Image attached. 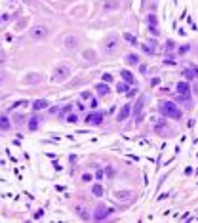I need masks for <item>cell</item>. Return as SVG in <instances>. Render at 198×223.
<instances>
[{
    "label": "cell",
    "mask_w": 198,
    "mask_h": 223,
    "mask_svg": "<svg viewBox=\"0 0 198 223\" xmlns=\"http://www.w3.org/2000/svg\"><path fill=\"white\" fill-rule=\"evenodd\" d=\"M158 111H160V114H164L168 118H173V120L181 118V109L175 105V101H162L158 105Z\"/></svg>",
    "instance_id": "6da1fadb"
},
{
    "label": "cell",
    "mask_w": 198,
    "mask_h": 223,
    "mask_svg": "<svg viewBox=\"0 0 198 223\" xmlns=\"http://www.w3.org/2000/svg\"><path fill=\"white\" fill-rule=\"evenodd\" d=\"M69 76H71V69L67 65H55L53 73H51V82L53 84H63Z\"/></svg>",
    "instance_id": "7a4b0ae2"
},
{
    "label": "cell",
    "mask_w": 198,
    "mask_h": 223,
    "mask_svg": "<svg viewBox=\"0 0 198 223\" xmlns=\"http://www.w3.org/2000/svg\"><path fill=\"white\" fill-rule=\"evenodd\" d=\"M116 48H118V36H116V34L107 36V40L103 42V50H105L107 54H112V52H116Z\"/></svg>",
    "instance_id": "3957f363"
},
{
    "label": "cell",
    "mask_w": 198,
    "mask_h": 223,
    "mask_svg": "<svg viewBox=\"0 0 198 223\" xmlns=\"http://www.w3.org/2000/svg\"><path fill=\"white\" fill-rule=\"evenodd\" d=\"M31 36L36 38V40L46 38V36H48V27H46V25H34V27H32V31H31Z\"/></svg>",
    "instance_id": "277c9868"
},
{
    "label": "cell",
    "mask_w": 198,
    "mask_h": 223,
    "mask_svg": "<svg viewBox=\"0 0 198 223\" xmlns=\"http://www.w3.org/2000/svg\"><path fill=\"white\" fill-rule=\"evenodd\" d=\"M78 44H80V40H78L76 34H67V36L63 38V46L67 48V50H74Z\"/></svg>",
    "instance_id": "5b68a950"
},
{
    "label": "cell",
    "mask_w": 198,
    "mask_h": 223,
    "mask_svg": "<svg viewBox=\"0 0 198 223\" xmlns=\"http://www.w3.org/2000/svg\"><path fill=\"white\" fill-rule=\"evenodd\" d=\"M109 214H112V210H109L107 206L99 204V206L95 208V214H93V219H97V221H99V219H105V217H107Z\"/></svg>",
    "instance_id": "8992f818"
},
{
    "label": "cell",
    "mask_w": 198,
    "mask_h": 223,
    "mask_svg": "<svg viewBox=\"0 0 198 223\" xmlns=\"http://www.w3.org/2000/svg\"><path fill=\"white\" fill-rule=\"evenodd\" d=\"M145 101H147V97L141 94V96L137 97V101H135V105H132V113H134L137 118H139V114H141V111H143V105H145Z\"/></svg>",
    "instance_id": "52a82bcc"
},
{
    "label": "cell",
    "mask_w": 198,
    "mask_h": 223,
    "mask_svg": "<svg viewBox=\"0 0 198 223\" xmlns=\"http://www.w3.org/2000/svg\"><path fill=\"white\" fill-rule=\"evenodd\" d=\"M114 198L120 202H129L134 198V193L132 191H114Z\"/></svg>",
    "instance_id": "ba28073f"
},
{
    "label": "cell",
    "mask_w": 198,
    "mask_h": 223,
    "mask_svg": "<svg viewBox=\"0 0 198 223\" xmlns=\"http://www.w3.org/2000/svg\"><path fill=\"white\" fill-rule=\"evenodd\" d=\"M86 122H88V124H93V126H97V124H101V122H103V114L95 111V113H92V114H88V116H86Z\"/></svg>",
    "instance_id": "9c48e42d"
},
{
    "label": "cell",
    "mask_w": 198,
    "mask_h": 223,
    "mask_svg": "<svg viewBox=\"0 0 198 223\" xmlns=\"http://www.w3.org/2000/svg\"><path fill=\"white\" fill-rule=\"evenodd\" d=\"M120 2L118 0H105L103 2V12H112V10H118Z\"/></svg>",
    "instance_id": "30bf717a"
},
{
    "label": "cell",
    "mask_w": 198,
    "mask_h": 223,
    "mask_svg": "<svg viewBox=\"0 0 198 223\" xmlns=\"http://www.w3.org/2000/svg\"><path fill=\"white\" fill-rule=\"evenodd\" d=\"M129 113H132V103H126L122 109H120L118 113V122H122V120H126L129 116Z\"/></svg>",
    "instance_id": "8fae6325"
},
{
    "label": "cell",
    "mask_w": 198,
    "mask_h": 223,
    "mask_svg": "<svg viewBox=\"0 0 198 223\" xmlns=\"http://www.w3.org/2000/svg\"><path fill=\"white\" fill-rule=\"evenodd\" d=\"M40 74H36V73H32V74H29V76H25L23 78V84H40Z\"/></svg>",
    "instance_id": "7c38bea8"
},
{
    "label": "cell",
    "mask_w": 198,
    "mask_h": 223,
    "mask_svg": "<svg viewBox=\"0 0 198 223\" xmlns=\"http://www.w3.org/2000/svg\"><path fill=\"white\" fill-rule=\"evenodd\" d=\"M74 212L78 214V217H82V219H90V214H88L86 206H82V204H76V206H74Z\"/></svg>",
    "instance_id": "4fadbf2b"
},
{
    "label": "cell",
    "mask_w": 198,
    "mask_h": 223,
    "mask_svg": "<svg viewBox=\"0 0 198 223\" xmlns=\"http://www.w3.org/2000/svg\"><path fill=\"white\" fill-rule=\"evenodd\" d=\"M46 107H48L46 99H36L34 103H32V109H34V111H42V109H46Z\"/></svg>",
    "instance_id": "5bb4252c"
},
{
    "label": "cell",
    "mask_w": 198,
    "mask_h": 223,
    "mask_svg": "<svg viewBox=\"0 0 198 223\" xmlns=\"http://www.w3.org/2000/svg\"><path fill=\"white\" fill-rule=\"evenodd\" d=\"M126 63L128 65H137L139 63V55L137 54H128L126 55Z\"/></svg>",
    "instance_id": "9a60e30c"
},
{
    "label": "cell",
    "mask_w": 198,
    "mask_h": 223,
    "mask_svg": "<svg viewBox=\"0 0 198 223\" xmlns=\"http://www.w3.org/2000/svg\"><path fill=\"white\" fill-rule=\"evenodd\" d=\"M175 88H177V92H179L181 96H187V94H189V84H187V82H179Z\"/></svg>",
    "instance_id": "2e32d148"
},
{
    "label": "cell",
    "mask_w": 198,
    "mask_h": 223,
    "mask_svg": "<svg viewBox=\"0 0 198 223\" xmlns=\"http://www.w3.org/2000/svg\"><path fill=\"white\" fill-rule=\"evenodd\" d=\"M10 128H12V124H10V118L8 116H0V130H10Z\"/></svg>",
    "instance_id": "e0dca14e"
},
{
    "label": "cell",
    "mask_w": 198,
    "mask_h": 223,
    "mask_svg": "<svg viewBox=\"0 0 198 223\" xmlns=\"http://www.w3.org/2000/svg\"><path fill=\"white\" fill-rule=\"evenodd\" d=\"M120 74H122V78H124V82H129V84H134V82H135L134 74L129 73V71H126V69H124V71H122V73H120Z\"/></svg>",
    "instance_id": "ac0fdd59"
},
{
    "label": "cell",
    "mask_w": 198,
    "mask_h": 223,
    "mask_svg": "<svg viewBox=\"0 0 198 223\" xmlns=\"http://www.w3.org/2000/svg\"><path fill=\"white\" fill-rule=\"evenodd\" d=\"M95 90L99 92V96H107V94H109V86H107V82H103V84H97Z\"/></svg>",
    "instance_id": "d6986e66"
},
{
    "label": "cell",
    "mask_w": 198,
    "mask_h": 223,
    "mask_svg": "<svg viewBox=\"0 0 198 223\" xmlns=\"http://www.w3.org/2000/svg\"><path fill=\"white\" fill-rule=\"evenodd\" d=\"M38 124H40V118H38V116H32V118L29 120V130H36Z\"/></svg>",
    "instance_id": "ffe728a7"
},
{
    "label": "cell",
    "mask_w": 198,
    "mask_h": 223,
    "mask_svg": "<svg viewBox=\"0 0 198 223\" xmlns=\"http://www.w3.org/2000/svg\"><path fill=\"white\" fill-rule=\"evenodd\" d=\"M124 38H126V40H128L132 46H137V38H135L134 34H129V32H124Z\"/></svg>",
    "instance_id": "44dd1931"
},
{
    "label": "cell",
    "mask_w": 198,
    "mask_h": 223,
    "mask_svg": "<svg viewBox=\"0 0 198 223\" xmlns=\"http://www.w3.org/2000/svg\"><path fill=\"white\" fill-rule=\"evenodd\" d=\"M92 193H93V196H101L103 195V187L101 185H93L92 187Z\"/></svg>",
    "instance_id": "7402d4cb"
},
{
    "label": "cell",
    "mask_w": 198,
    "mask_h": 223,
    "mask_svg": "<svg viewBox=\"0 0 198 223\" xmlns=\"http://www.w3.org/2000/svg\"><path fill=\"white\" fill-rule=\"evenodd\" d=\"M6 63H8V55H6L4 50H0V67H4Z\"/></svg>",
    "instance_id": "603a6c76"
},
{
    "label": "cell",
    "mask_w": 198,
    "mask_h": 223,
    "mask_svg": "<svg viewBox=\"0 0 198 223\" xmlns=\"http://www.w3.org/2000/svg\"><path fill=\"white\" fill-rule=\"evenodd\" d=\"M82 55L86 57V59H90V61H93V59H95V52H92V50H86Z\"/></svg>",
    "instance_id": "cb8c5ba5"
},
{
    "label": "cell",
    "mask_w": 198,
    "mask_h": 223,
    "mask_svg": "<svg viewBox=\"0 0 198 223\" xmlns=\"http://www.w3.org/2000/svg\"><path fill=\"white\" fill-rule=\"evenodd\" d=\"M183 76H185V78H187V80H193V78H194V76H196V74H194V73H193V71H190V69H187V71H185V73H183Z\"/></svg>",
    "instance_id": "d4e9b609"
},
{
    "label": "cell",
    "mask_w": 198,
    "mask_h": 223,
    "mask_svg": "<svg viewBox=\"0 0 198 223\" xmlns=\"http://www.w3.org/2000/svg\"><path fill=\"white\" fill-rule=\"evenodd\" d=\"M14 120H15V124H23L25 122V116H23V114H15Z\"/></svg>",
    "instance_id": "484cf974"
},
{
    "label": "cell",
    "mask_w": 198,
    "mask_h": 223,
    "mask_svg": "<svg viewBox=\"0 0 198 223\" xmlns=\"http://www.w3.org/2000/svg\"><path fill=\"white\" fill-rule=\"evenodd\" d=\"M4 82H8V74L4 71H0V84H4Z\"/></svg>",
    "instance_id": "4316f807"
},
{
    "label": "cell",
    "mask_w": 198,
    "mask_h": 223,
    "mask_svg": "<svg viewBox=\"0 0 198 223\" xmlns=\"http://www.w3.org/2000/svg\"><path fill=\"white\" fill-rule=\"evenodd\" d=\"M149 25H156V15H154V14L149 15Z\"/></svg>",
    "instance_id": "83f0119b"
},
{
    "label": "cell",
    "mask_w": 198,
    "mask_h": 223,
    "mask_svg": "<svg viewBox=\"0 0 198 223\" xmlns=\"http://www.w3.org/2000/svg\"><path fill=\"white\" fill-rule=\"evenodd\" d=\"M137 88H132V90H129V92H126V94H128V97H134V96H137Z\"/></svg>",
    "instance_id": "f1b7e54d"
},
{
    "label": "cell",
    "mask_w": 198,
    "mask_h": 223,
    "mask_svg": "<svg viewBox=\"0 0 198 223\" xmlns=\"http://www.w3.org/2000/svg\"><path fill=\"white\" fill-rule=\"evenodd\" d=\"M189 48H190L189 44H183V46L179 48V54H187V52H189Z\"/></svg>",
    "instance_id": "f546056e"
},
{
    "label": "cell",
    "mask_w": 198,
    "mask_h": 223,
    "mask_svg": "<svg viewBox=\"0 0 198 223\" xmlns=\"http://www.w3.org/2000/svg\"><path fill=\"white\" fill-rule=\"evenodd\" d=\"M67 122L74 124V122H76V114H71V113H69V116H67Z\"/></svg>",
    "instance_id": "4dcf8cb0"
},
{
    "label": "cell",
    "mask_w": 198,
    "mask_h": 223,
    "mask_svg": "<svg viewBox=\"0 0 198 223\" xmlns=\"http://www.w3.org/2000/svg\"><path fill=\"white\" fill-rule=\"evenodd\" d=\"M103 82H112V74L105 73V74H103Z\"/></svg>",
    "instance_id": "1f68e13d"
},
{
    "label": "cell",
    "mask_w": 198,
    "mask_h": 223,
    "mask_svg": "<svg viewBox=\"0 0 198 223\" xmlns=\"http://www.w3.org/2000/svg\"><path fill=\"white\" fill-rule=\"evenodd\" d=\"M141 48H143V52H145V54H152V52H154L152 48H149V46H145V44H143Z\"/></svg>",
    "instance_id": "d6a6232c"
},
{
    "label": "cell",
    "mask_w": 198,
    "mask_h": 223,
    "mask_svg": "<svg viewBox=\"0 0 198 223\" xmlns=\"http://www.w3.org/2000/svg\"><path fill=\"white\" fill-rule=\"evenodd\" d=\"M42 215H44V212H42V210H36V212H34V219H40Z\"/></svg>",
    "instance_id": "836d02e7"
},
{
    "label": "cell",
    "mask_w": 198,
    "mask_h": 223,
    "mask_svg": "<svg viewBox=\"0 0 198 223\" xmlns=\"http://www.w3.org/2000/svg\"><path fill=\"white\" fill-rule=\"evenodd\" d=\"M116 90H118V92H126V90H128V86H126V84H118Z\"/></svg>",
    "instance_id": "e575fe53"
},
{
    "label": "cell",
    "mask_w": 198,
    "mask_h": 223,
    "mask_svg": "<svg viewBox=\"0 0 198 223\" xmlns=\"http://www.w3.org/2000/svg\"><path fill=\"white\" fill-rule=\"evenodd\" d=\"M149 31H151L152 34H158V32H160V31H156V27H154V25H149Z\"/></svg>",
    "instance_id": "d590c367"
},
{
    "label": "cell",
    "mask_w": 198,
    "mask_h": 223,
    "mask_svg": "<svg viewBox=\"0 0 198 223\" xmlns=\"http://www.w3.org/2000/svg\"><path fill=\"white\" fill-rule=\"evenodd\" d=\"M173 50H175V44L170 40V42H168V52H173Z\"/></svg>",
    "instance_id": "8d00e7d4"
},
{
    "label": "cell",
    "mask_w": 198,
    "mask_h": 223,
    "mask_svg": "<svg viewBox=\"0 0 198 223\" xmlns=\"http://www.w3.org/2000/svg\"><path fill=\"white\" fill-rule=\"evenodd\" d=\"M80 97H82L84 101H86V99H90V92H82V96H80Z\"/></svg>",
    "instance_id": "74e56055"
},
{
    "label": "cell",
    "mask_w": 198,
    "mask_h": 223,
    "mask_svg": "<svg viewBox=\"0 0 198 223\" xmlns=\"http://www.w3.org/2000/svg\"><path fill=\"white\" fill-rule=\"evenodd\" d=\"M67 113H71V105H69V107H65V109L61 111V116H63V114H67Z\"/></svg>",
    "instance_id": "f35d334b"
},
{
    "label": "cell",
    "mask_w": 198,
    "mask_h": 223,
    "mask_svg": "<svg viewBox=\"0 0 198 223\" xmlns=\"http://www.w3.org/2000/svg\"><path fill=\"white\" fill-rule=\"evenodd\" d=\"M82 179H84V181H92V176H90V173H84Z\"/></svg>",
    "instance_id": "ab89813d"
},
{
    "label": "cell",
    "mask_w": 198,
    "mask_h": 223,
    "mask_svg": "<svg viewBox=\"0 0 198 223\" xmlns=\"http://www.w3.org/2000/svg\"><path fill=\"white\" fill-rule=\"evenodd\" d=\"M139 71H141V73L145 74V73H147V65H141V67H139Z\"/></svg>",
    "instance_id": "60d3db41"
},
{
    "label": "cell",
    "mask_w": 198,
    "mask_h": 223,
    "mask_svg": "<svg viewBox=\"0 0 198 223\" xmlns=\"http://www.w3.org/2000/svg\"><path fill=\"white\" fill-rule=\"evenodd\" d=\"M12 2H15V0H12Z\"/></svg>",
    "instance_id": "b9f144b4"
},
{
    "label": "cell",
    "mask_w": 198,
    "mask_h": 223,
    "mask_svg": "<svg viewBox=\"0 0 198 223\" xmlns=\"http://www.w3.org/2000/svg\"><path fill=\"white\" fill-rule=\"evenodd\" d=\"M0 21H2V17H0Z\"/></svg>",
    "instance_id": "7bdbcfd3"
}]
</instances>
